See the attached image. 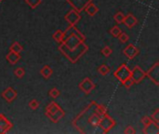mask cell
Wrapping results in <instances>:
<instances>
[{
  "label": "cell",
  "instance_id": "obj_8",
  "mask_svg": "<svg viewBox=\"0 0 159 134\" xmlns=\"http://www.w3.org/2000/svg\"><path fill=\"white\" fill-rule=\"evenodd\" d=\"M146 76L149 77V79L157 86L159 85V62H156L147 72H146Z\"/></svg>",
  "mask_w": 159,
  "mask_h": 134
},
{
  "label": "cell",
  "instance_id": "obj_23",
  "mask_svg": "<svg viewBox=\"0 0 159 134\" xmlns=\"http://www.w3.org/2000/svg\"><path fill=\"white\" fill-rule=\"evenodd\" d=\"M122 33V30L121 28H119L118 26H114L110 29V34L115 36V37H118V35Z\"/></svg>",
  "mask_w": 159,
  "mask_h": 134
},
{
  "label": "cell",
  "instance_id": "obj_24",
  "mask_svg": "<svg viewBox=\"0 0 159 134\" xmlns=\"http://www.w3.org/2000/svg\"><path fill=\"white\" fill-rule=\"evenodd\" d=\"M124 18H125V15L122 13V12H117L115 16H114V19H115V21H116V23H118V24H121V23H123V21H124Z\"/></svg>",
  "mask_w": 159,
  "mask_h": 134
},
{
  "label": "cell",
  "instance_id": "obj_1",
  "mask_svg": "<svg viewBox=\"0 0 159 134\" xmlns=\"http://www.w3.org/2000/svg\"><path fill=\"white\" fill-rule=\"evenodd\" d=\"M86 36L76 29L73 28L72 34L61 43L59 50L73 63H75L88 50L89 47L85 44Z\"/></svg>",
  "mask_w": 159,
  "mask_h": 134
},
{
  "label": "cell",
  "instance_id": "obj_2",
  "mask_svg": "<svg viewBox=\"0 0 159 134\" xmlns=\"http://www.w3.org/2000/svg\"><path fill=\"white\" fill-rule=\"evenodd\" d=\"M96 102H92L82 113H80L73 122V125L81 133H85L88 128L99 127L102 116L96 111Z\"/></svg>",
  "mask_w": 159,
  "mask_h": 134
},
{
  "label": "cell",
  "instance_id": "obj_14",
  "mask_svg": "<svg viewBox=\"0 0 159 134\" xmlns=\"http://www.w3.org/2000/svg\"><path fill=\"white\" fill-rule=\"evenodd\" d=\"M123 23H124L128 28H133L134 26L137 25L138 20H137V18H136L133 14L129 13V14H128L127 16H125Z\"/></svg>",
  "mask_w": 159,
  "mask_h": 134
},
{
  "label": "cell",
  "instance_id": "obj_17",
  "mask_svg": "<svg viewBox=\"0 0 159 134\" xmlns=\"http://www.w3.org/2000/svg\"><path fill=\"white\" fill-rule=\"evenodd\" d=\"M84 10H86V12L89 15V16H95V14L96 13H98V11H99V8H98V7L94 4V3H92V2H90L86 7H85V9Z\"/></svg>",
  "mask_w": 159,
  "mask_h": 134
},
{
  "label": "cell",
  "instance_id": "obj_21",
  "mask_svg": "<svg viewBox=\"0 0 159 134\" xmlns=\"http://www.w3.org/2000/svg\"><path fill=\"white\" fill-rule=\"evenodd\" d=\"M42 0H25V3L31 7V8H36L40 4H41Z\"/></svg>",
  "mask_w": 159,
  "mask_h": 134
},
{
  "label": "cell",
  "instance_id": "obj_28",
  "mask_svg": "<svg viewBox=\"0 0 159 134\" xmlns=\"http://www.w3.org/2000/svg\"><path fill=\"white\" fill-rule=\"evenodd\" d=\"M102 53L103 56L109 57V56L113 53V50H112V49H111L109 46H105V47L102 49Z\"/></svg>",
  "mask_w": 159,
  "mask_h": 134
},
{
  "label": "cell",
  "instance_id": "obj_15",
  "mask_svg": "<svg viewBox=\"0 0 159 134\" xmlns=\"http://www.w3.org/2000/svg\"><path fill=\"white\" fill-rule=\"evenodd\" d=\"M143 132L145 134H158L159 133V124L156 122H152L147 126H144Z\"/></svg>",
  "mask_w": 159,
  "mask_h": 134
},
{
  "label": "cell",
  "instance_id": "obj_6",
  "mask_svg": "<svg viewBox=\"0 0 159 134\" xmlns=\"http://www.w3.org/2000/svg\"><path fill=\"white\" fill-rule=\"evenodd\" d=\"M78 87H79V89L85 93V94H89V93H91L93 90H94V89H95V83L89 78V77H86V78H84L80 83H79V85H78Z\"/></svg>",
  "mask_w": 159,
  "mask_h": 134
},
{
  "label": "cell",
  "instance_id": "obj_12",
  "mask_svg": "<svg viewBox=\"0 0 159 134\" xmlns=\"http://www.w3.org/2000/svg\"><path fill=\"white\" fill-rule=\"evenodd\" d=\"M123 53L125 54V56L127 58H129V60H132L136 56H138V54H139V49L136 46H134L133 44H129V45H128L124 49Z\"/></svg>",
  "mask_w": 159,
  "mask_h": 134
},
{
  "label": "cell",
  "instance_id": "obj_30",
  "mask_svg": "<svg viewBox=\"0 0 159 134\" xmlns=\"http://www.w3.org/2000/svg\"><path fill=\"white\" fill-rule=\"evenodd\" d=\"M29 107H30L32 110H36V109L39 107V103H38V101H36L35 99L32 100V101L29 103Z\"/></svg>",
  "mask_w": 159,
  "mask_h": 134
},
{
  "label": "cell",
  "instance_id": "obj_5",
  "mask_svg": "<svg viewBox=\"0 0 159 134\" xmlns=\"http://www.w3.org/2000/svg\"><path fill=\"white\" fill-rule=\"evenodd\" d=\"M115 77H116L121 83L125 82L127 79L130 78L131 76V70L129 68V66L126 63H123L122 65H120L116 71H115L114 73Z\"/></svg>",
  "mask_w": 159,
  "mask_h": 134
},
{
  "label": "cell",
  "instance_id": "obj_3",
  "mask_svg": "<svg viewBox=\"0 0 159 134\" xmlns=\"http://www.w3.org/2000/svg\"><path fill=\"white\" fill-rule=\"evenodd\" d=\"M46 116L47 118L53 123H58L61 118H64L65 113L61 106L55 103L51 102L47 107H46Z\"/></svg>",
  "mask_w": 159,
  "mask_h": 134
},
{
  "label": "cell",
  "instance_id": "obj_18",
  "mask_svg": "<svg viewBox=\"0 0 159 134\" xmlns=\"http://www.w3.org/2000/svg\"><path fill=\"white\" fill-rule=\"evenodd\" d=\"M52 73H53V71H52L51 67L48 66V65H45V66L40 70L41 76H42L44 78H46V79H48V78L52 76Z\"/></svg>",
  "mask_w": 159,
  "mask_h": 134
},
{
  "label": "cell",
  "instance_id": "obj_34",
  "mask_svg": "<svg viewBox=\"0 0 159 134\" xmlns=\"http://www.w3.org/2000/svg\"><path fill=\"white\" fill-rule=\"evenodd\" d=\"M124 133L125 134H135L136 133V131L134 130V128H133V127H131V126H129V127H127V128L125 129V131H124Z\"/></svg>",
  "mask_w": 159,
  "mask_h": 134
},
{
  "label": "cell",
  "instance_id": "obj_9",
  "mask_svg": "<svg viewBox=\"0 0 159 134\" xmlns=\"http://www.w3.org/2000/svg\"><path fill=\"white\" fill-rule=\"evenodd\" d=\"M64 19L65 21L69 23V25H73V26H75L76 23H78V21H80L81 19V16L79 14L78 11H76L75 9H72L70 10L65 16H64Z\"/></svg>",
  "mask_w": 159,
  "mask_h": 134
},
{
  "label": "cell",
  "instance_id": "obj_22",
  "mask_svg": "<svg viewBox=\"0 0 159 134\" xmlns=\"http://www.w3.org/2000/svg\"><path fill=\"white\" fill-rule=\"evenodd\" d=\"M62 35H63V32H62L61 30H57V31L53 34L52 37L54 38L55 41H57L58 43H61V39H62Z\"/></svg>",
  "mask_w": 159,
  "mask_h": 134
},
{
  "label": "cell",
  "instance_id": "obj_25",
  "mask_svg": "<svg viewBox=\"0 0 159 134\" xmlns=\"http://www.w3.org/2000/svg\"><path fill=\"white\" fill-rule=\"evenodd\" d=\"M14 75L16 76L17 78H22L24 76V75H25V71H24L23 68L19 67V68H16L14 70Z\"/></svg>",
  "mask_w": 159,
  "mask_h": 134
},
{
  "label": "cell",
  "instance_id": "obj_16",
  "mask_svg": "<svg viewBox=\"0 0 159 134\" xmlns=\"http://www.w3.org/2000/svg\"><path fill=\"white\" fill-rule=\"evenodd\" d=\"M6 59L8 62V63H10L11 65H15L20 60V53H16L9 50V52L6 55Z\"/></svg>",
  "mask_w": 159,
  "mask_h": 134
},
{
  "label": "cell",
  "instance_id": "obj_20",
  "mask_svg": "<svg viewBox=\"0 0 159 134\" xmlns=\"http://www.w3.org/2000/svg\"><path fill=\"white\" fill-rule=\"evenodd\" d=\"M98 72H99V74H101L102 76H107V75L111 72V68H110L107 64H102V65L98 68Z\"/></svg>",
  "mask_w": 159,
  "mask_h": 134
},
{
  "label": "cell",
  "instance_id": "obj_11",
  "mask_svg": "<svg viewBox=\"0 0 159 134\" xmlns=\"http://www.w3.org/2000/svg\"><path fill=\"white\" fill-rule=\"evenodd\" d=\"M13 128V124L5 117V115L0 114V134L8 132Z\"/></svg>",
  "mask_w": 159,
  "mask_h": 134
},
{
  "label": "cell",
  "instance_id": "obj_31",
  "mask_svg": "<svg viewBox=\"0 0 159 134\" xmlns=\"http://www.w3.org/2000/svg\"><path fill=\"white\" fill-rule=\"evenodd\" d=\"M152 120L156 123L159 124V109H157L153 114H152V117H151Z\"/></svg>",
  "mask_w": 159,
  "mask_h": 134
},
{
  "label": "cell",
  "instance_id": "obj_13",
  "mask_svg": "<svg viewBox=\"0 0 159 134\" xmlns=\"http://www.w3.org/2000/svg\"><path fill=\"white\" fill-rule=\"evenodd\" d=\"M1 95H2V97H3L7 103H12V102L17 98L18 93H17V91H16L13 88L8 87V88H7L5 90H3V92H2Z\"/></svg>",
  "mask_w": 159,
  "mask_h": 134
},
{
  "label": "cell",
  "instance_id": "obj_35",
  "mask_svg": "<svg viewBox=\"0 0 159 134\" xmlns=\"http://www.w3.org/2000/svg\"><path fill=\"white\" fill-rule=\"evenodd\" d=\"M2 1H3V0H0V3H1V2H2Z\"/></svg>",
  "mask_w": 159,
  "mask_h": 134
},
{
  "label": "cell",
  "instance_id": "obj_10",
  "mask_svg": "<svg viewBox=\"0 0 159 134\" xmlns=\"http://www.w3.org/2000/svg\"><path fill=\"white\" fill-rule=\"evenodd\" d=\"M66 1H67L68 4H70L72 6V7L74 9H75L79 13L81 11H83L85 9V7L90 2H92V0H66Z\"/></svg>",
  "mask_w": 159,
  "mask_h": 134
},
{
  "label": "cell",
  "instance_id": "obj_19",
  "mask_svg": "<svg viewBox=\"0 0 159 134\" xmlns=\"http://www.w3.org/2000/svg\"><path fill=\"white\" fill-rule=\"evenodd\" d=\"M9 50H10V51H13V52H16V53H20V52L23 50V48H22V46H21L19 42H14V43L10 46Z\"/></svg>",
  "mask_w": 159,
  "mask_h": 134
},
{
  "label": "cell",
  "instance_id": "obj_4",
  "mask_svg": "<svg viewBox=\"0 0 159 134\" xmlns=\"http://www.w3.org/2000/svg\"><path fill=\"white\" fill-rule=\"evenodd\" d=\"M116 121L113 118H111L107 113L103 116H102L99 127L102 129L103 133H108L115 126H116Z\"/></svg>",
  "mask_w": 159,
  "mask_h": 134
},
{
  "label": "cell",
  "instance_id": "obj_26",
  "mask_svg": "<svg viewBox=\"0 0 159 134\" xmlns=\"http://www.w3.org/2000/svg\"><path fill=\"white\" fill-rule=\"evenodd\" d=\"M96 111L98 112L99 115L101 116H103L107 113V109L105 106L102 105V104H96Z\"/></svg>",
  "mask_w": 159,
  "mask_h": 134
},
{
  "label": "cell",
  "instance_id": "obj_32",
  "mask_svg": "<svg viewBox=\"0 0 159 134\" xmlns=\"http://www.w3.org/2000/svg\"><path fill=\"white\" fill-rule=\"evenodd\" d=\"M122 85H123L125 88H127V89H129V88H131V87L134 85V82H133V80L131 79V77H130V78L127 79L125 82H123V83H122Z\"/></svg>",
  "mask_w": 159,
  "mask_h": 134
},
{
  "label": "cell",
  "instance_id": "obj_27",
  "mask_svg": "<svg viewBox=\"0 0 159 134\" xmlns=\"http://www.w3.org/2000/svg\"><path fill=\"white\" fill-rule=\"evenodd\" d=\"M60 94H61L60 90H59L58 89H56V88L51 89V90H49V92H48V95H49L52 99H56V98H58V97L60 96Z\"/></svg>",
  "mask_w": 159,
  "mask_h": 134
},
{
  "label": "cell",
  "instance_id": "obj_29",
  "mask_svg": "<svg viewBox=\"0 0 159 134\" xmlns=\"http://www.w3.org/2000/svg\"><path fill=\"white\" fill-rule=\"evenodd\" d=\"M118 39H119V41H120L121 43H126V42L129 41V35H128L126 33H123V32H122V33L118 35Z\"/></svg>",
  "mask_w": 159,
  "mask_h": 134
},
{
  "label": "cell",
  "instance_id": "obj_33",
  "mask_svg": "<svg viewBox=\"0 0 159 134\" xmlns=\"http://www.w3.org/2000/svg\"><path fill=\"white\" fill-rule=\"evenodd\" d=\"M152 122H153V120H152V118L150 117H144L142 119V123L143 124V126H147V125H149Z\"/></svg>",
  "mask_w": 159,
  "mask_h": 134
},
{
  "label": "cell",
  "instance_id": "obj_7",
  "mask_svg": "<svg viewBox=\"0 0 159 134\" xmlns=\"http://www.w3.org/2000/svg\"><path fill=\"white\" fill-rule=\"evenodd\" d=\"M146 76V72H144L140 66H135L132 70H131V79L133 80L134 84H138L141 83Z\"/></svg>",
  "mask_w": 159,
  "mask_h": 134
}]
</instances>
